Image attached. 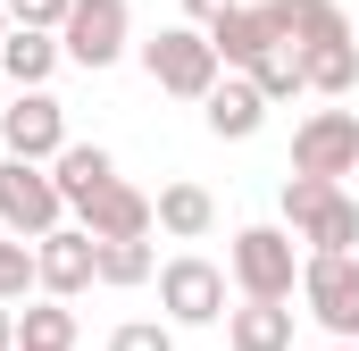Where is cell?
Wrapping results in <instances>:
<instances>
[{
    "label": "cell",
    "instance_id": "cell-1",
    "mask_svg": "<svg viewBox=\"0 0 359 351\" xmlns=\"http://www.w3.org/2000/svg\"><path fill=\"white\" fill-rule=\"evenodd\" d=\"M284 226L309 251H351L359 243V201L343 192V176H292L284 184Z\"/></svg>",
    "mask_w": 359,
    "mask_h": 351
},
{
    "label": "cell",
    "instance_id": "cell-18",
    "mask_svg": "<svg viewBox=\"0 0 359 351\" xmlns=\"http://www.w3.org/2000/svg\"><path fill=\"white\" fill-rule=\"evenodd\" d=\"M151 218H159V234H176V243H201V234L217 226V201H209L201 184H168V192L151 201Z\"/></svg>",
    "mask_w": 359,
    "mask_h": 351
},
{
    "label": "cell",
    "instance_id": "cell-10",
    "mask_svg": "<svg viewBox=\"0 0 359 351\" xmlns=\"http://www.w3.org/2000/svg\"><path fill=\"white\" fill-rule=\"evenodd\" d=\"M301 301H309V318L318 326H351V310H359V260L351 251H309L301 260Z\"/></svg>",
    "mask_w": 359,
    "mask_h": 351
},
{
    "label": "cell",
    "instance_id": "cell-6",
    "mask_svg": "<svg viewBox=\"0 0 359 351\" xmlns=\"http://www.w3.org/2000/svg\"><path fill=\"white\" fill-rule=\"evenodd\" d=\"M159 310H168V326H217L226 318V267L201 260V251L168 260L159 267Z\"/></svg>",
    "mask_w": 359,
    "mask_h": 351
},
{
    "label": "cell",
    "instance_id": "cell-8",
    "mask_svg": "<svg viewBox=\"0 0 359 351\" xmlns=\"http://www.w3.org/2000/svg\"><path fill=\"white\" fill-rule=\"evenodd\" d=\"M292 176H359V109H318L292 134Z\"/></svg>",
    "mask_w": 359,
    "mask_h": 351
},
{
    "label": "cell",
    "instance_id": "cell-9",
    "mask_svg": "<svg viewBox=\"0 0 359 351\" xmlns=\"http://www.w3.org/2000/svg\"><path fill=\"white\" fill-rule=\"evenodd\" d=\"M0 151H17V159H59L67 151V109L50 100V84L17 92L0 109Z\"/></svg>",
    "mask_w": 359,
    "mask_h": 351
},
{
    "label": "cell",
    "instance_id": "cell-12",
    "mask_svg": "<svg viewBox=\"0 0 359 351\" xmlns=\"http://www.w3.org/2000/svg\"><path fill=\"white\" fill-rule=\"evenodd\" d=\"M201 117H209V134H217V143H251V134L268 126V92L251 84V67H243V76H217L209 100H201Z\"/></svg>",
    "mask_w": 359,
    "mask_h": 351
},
{
    "label": "cell",
    "instance_id": "cell-15",
    "mask_svg": "<svg viewBox=\"0 0 359 351\" xmlns=\"http://www.w3.org/2000/svg\"><path fill=\"white\" fill-rule=\"evenodd\" d=\"M301 76H309V92L343 100V92L359 84V34H326V42H301Z\"/></svg>",
    "mask_w": 359,
    "mask_h": 351
},
{
    "label": "cell",
    "instance_id": "cell-21",
    "mask_svg": "<svg viewBox=\"0 0 359 351\" xmlns=\"http://www.w3.org/2000/svg\"><path fill=\"white\" fill-rule=\"evenodd\" d=\"M159 260H151V234H126V243H100V284H151Z\"/></svg>",
    "mask_w": 359,
    "mask_h": 351
},
{
    "label": "cell",
    "instance_id": "cell-30",
    "mask_svg": "<svg viewBox=\"0 0 359 351\" xmlns=\"http://www.w3.org/2000/svg\"><path fill=\"white\" fill-rule=\"evenodd\" d=\"M343 335H351V343H359V310H351V326H343Z\"/></svg>",
    "mask_w": 359,
    "mask_h": 351
},
{
    "label": "cell",
    "instance_id": "cell-22",
    "mask_svg": "<svg viewBox=\"0 0 359 351\" xmlns=\"http://www.w3.org/2000/svg\"><path fill=\"white\" fill-rule=\"evenodd\" d=\"M251 84L268 92V109H276V100H292V92H309V76H301V51H292V42H276L268 59L251 67Z\"/></svg>",
    "mask_w": 359,
    "mask_h": 351
},
{
    "label": "cell",
    "instance_id": "cell-32",
    "mask_svg": "<svg viewBox=\"0 0 359 351\" xmlns=\"http://www.w3.org/2000/svg\"><path fill=\"white\" fill-rule=\"evenodd\" d=\"M17 351H34V343H17Z\"/></svg>",
    "mask_w": 359,
    "mask_h": 351
},
{
    "label": "cell",
    "instance_id": "cell-31",
    "mask_svg": "<svg viewBox=\"0 0 359 351\" xmlns=\"http://www.w3.org/2000/svg\"><path fill=\"white\" fill-rule=\"evenodd\" d=\"M351 34H359V8H351Z\"/></svg>",
    "mask_w": 359,
    "mask_h": 351
},
{
    "label": "cell",
    "instance_id": "cell-16",
    "mask_svg": "<svg viewBox=\"0 0 359 351\" xmlns=\"http://www.w3.org/2000/svg\"><path fill=\"white\" fill-rule=\"evenodd\" d=\"M226 343L234 351H292V310H284V301H243V310H226Z\"/></svg>",
    "mask_w": 359,
    "mask_h": 351
},
{
    "label": "cell",
    "instance_id": "cell-29",
    "mask_svg": "<svg viewBox=\"0 0 359 351\" xmlns=\"http://www.w3.org/2000/svg\"><path fill=\"white\" fill-rule=\"evenodd\" d=\"M334 351H359V343H351V335H334Z\"/></svg>",
    "mask_w": 359,
    "mask_h": 351
},
{
    "label": "cell",
    "instance_id": "cell-26",
    "mask_svg": "<svg viewBox=\"0 0 359 351\" xmlns=\"http://www.w3.org/2000/svg\"><path fill=\"white\" fill-rule=\"evenodd\" d=\"M226 8H243V0H184V17H192V25H217Z\"/></svg>",
    "mask_w": 359,
    "mask_h": 351
},
{
    "label": "cell",
    "instance_id": "cell-17",
    "mask_svg": "<svg viewBox=\"0 0 359 351\" xmlns=\"http://www.w3.org/2000/svg\"><path fill=\"white\" fill-rule=\"evenodd\" d=\"M276 34L301 51V42H326V34H351V8L343 0H268Z\"/></svg>",
    "mask_w": 359,
    "mask_h": 351
},
{
    "label": "cell",
    "instance_id": "cell-24",
    "mask_svg": "<svg viewBox=\"0 0 359 351\" xmlns=\"http://www.w3.org/2000/svg\"><path fill=\"white\" fill-rule=\"evenodd\" d=\"M109 351H176V326H159V318H126V326L109 335Z\"/></svg>",
    "mask_w": 359,
    "mask_h": 351
},
{
    "label": "cell",
    "instance_id": "cell-14",
    "mask_svg": "<svg viewBox=\"0 0 359 351\" xmlns=\"http://www.w3.org/2000/svg\"><path fill=\"white\" fill-rule=\"evenodd\" d=\"M67 51H59V34L50 25H8V42H0V76L17 92H34V84H50V67H59Z\"/></svg>",
    "mask_w": 359,
    "mask_h": 351
},
{
    "label": "cell",
    "instance_id": "cell-33",
    "mask_svg": "<svg viewBox=\"0 0 359 351\" xmlns=\"http://www.w3.org/2000/svg\"><path fill=\"white\" fill-rule=\"evenodd\" d=\"M0 234H8V226H0Z\"/></svg>",
    "mask_w": 359,
    "mask_h": 351
},
{
    "label": "cell",
    "instance_id": "cell-4",
    "mask_svg": "<svg viewBox=\"0 0 359 351\" xmlns=\"http://www.w3.org/2000/svg\"><path fill=\"white\" fill-rule=\"evenodd\" d=\"M67 218V192H59V176H50V159H0V226L8 234H50Z\"/></svg>",
    "mask_w": 359,
    "mask_h": 351
},
{
    "label": "cell",
    "instance_id": "cell-25",
    "mask_svg": "<svg viewBox=\"0 0 359 351\" xmlns=\"http://www.w3.org/2000/svg\"><path fill=\"white\" fill-rule=\"evenodd\" d=\"M59 17H67V0H8V25H50L59 34Z\"/></svg>",
    "mask_w": 359,
    "mask_h": 351
},
{
    "label": "cell",
    "instance_id": "cell-23",
    "mask_svg": "<svg viewBox=\"0 0 359 351\" xmlns=\"http://www.w3.org/2000/svg\"><path fill=\"white\" fill-rule=\"evenodd\" d=\"M42 284V267H34V243H8L0 234V301H25Z\"/></svg>",
    "mask_w": 359,
    "mask_h": 351
},
{
    "label": "cell",
    "instance_id": "cell-3",
    "mask_svg": "<svg viewBox=\"0 0 359 351\" xmlns=\"http://www.w3.org/2000/svg\"><path fill=\"white\" fill-rule=\"evenodd\" d=\"M292 243H301L292 226H243L234 251H226L234 293H243V301H292V284H301V251H292Z\"/></svg>",
    "mask_w": 359,
    "mask_h": 351
},
{
    "label": "cell",
    "instance_id": "cell-5",
    "mask_svg": "<svg viewBox=\"0 0 359 351\" xmlns=\"http://www.w3.org/2000/svg\"><path fill=\"white\" fill-rule=\"evenodd\" d=\"M126 42H134V8H126V0H67L59 51H67L76 67H117Z\"/></svg>",
    "mask_w": 359,
    "mask_h": 351
},
{
    "label": "cell",
    "instance_id": "cell-27",
    "mask_svg": "<svg viewBox=\"0 0 359 351\" xmlns=\"http://www.w3.org/2000/svg\"><path fill=\"white\" fill-rule=\"evenodd\" d=\"M0 351H17V301H0Z\"/></svg>",
    "mask_w": 359,
    "mask_h": 351
},
{
    "label": "cell",
    "instance_id": "cell-7",
    "mask_svg": "<svg viewBox=\"0 0 359 351\" xmlns=\"http://www.w3.org/2000/svg\"><path fill=\"white\" fill-rule=\"evenodd\" d=\"M34 267H42V293L76 301V293L100 284V234L92 226H50V234H34Z\"/></svg>",
    "mask_w": 359,
    "mask_h": 351
},
{
    "label": "cell",
    "instance_id": "cell-19",
    "mask_svg": "<svg viewBox=\"0 0 359 351\" xmlns=\"http://www.w3.org/2000/svg\"><path fill=\"white\" fill-rule=\"evenodd\" d=\"M50 176H59V192H67V209H76V201H92V192L117 176V159H109L100 143H67V151L50 159Z\"/></svg>",
    "mask_w": 359,
    "mask_h": 351
},
{
    "label": "cell",
    "instance_id": "cell-20",
    "mask_svg": "<svg viewBox=\"0 0 359 351\" xmlns=\"http://www.w3.org/2000/svg\"><path fill=\"white\" fill-rule=\"evenodd\" d=\"M17 343L34 351H76V310L50 293V301H34V310H17Z\"/></svg>",
    "mask_w": 359,
    "mask_h": 351
},
{
    "label": "cell",
    "instance_id": "cell-28",
    "mask_svg": "<svg viewBox=\"0 0 359 351\" xmlns=\"http://www.w3.org/2000/svg\"><path fill=\"white\" fill-rule=\"evenodd\" d=\"M0 42H8V0H0Z\"/></svg>",
    "mask_w": 359,
    "mask_h": 351
},
{
    "label": "cell",
    "instance_id": "cell-13",
    "mask_svg": "<svg viewBox=\"0 0 359 351\" xmlns=\"http://www.w3.org/2000/svg\"><path fill=\"white\" fill-rule=\"evenodd\" d=\"M209 42H217V59H226V67H259V59H268V51L284 42V34H276L268 0H259V8L243 0V8H226V17L209 25Z\"/></svg>",
    "mask_w": 359,
    "mask_h": 351
},
{
    "label": "cell",
    "instance_id": "cell-11",
    "mask_svg": "<svg viewBox=\"0 0 359 351\" xmlns=\"http://www.w3.org/2000/svg\"><path fill=\"white\" fill-rule=\"evenodd\" d=\"M76 226H92L100 243H126V234H151L159 218H151V192H134L126 176H109L92 201H76Z\"/></svg>",
    "mask_w": 359,
    "mask_h": 351
},
{
    "label": "cell",
    "instance_id": "cell-2",
    "mask_svg": "<svg viewBox=\"0 0 359 351\" xmlns=\"http://www.w3.org/2000/svg\"><path fill=\"white\" fill-rule=\"evenodd\" d=\"M142 67H151V84L176 92V100H209V84H217V42H209V25H159L151 42H142Z\"/></svg>",
    "mask_w": 359,
    "mask_h": 351
}]
</instances>
